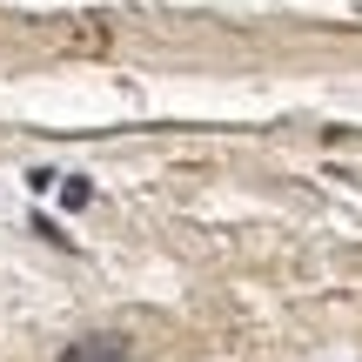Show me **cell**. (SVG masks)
Returning a JSON list of instances; mask_svg holds the SVG:
<instances>
[{
	"label": "cell",
	"mask_w": 362,
	"mask_h": 362,
	"mask_svg": "<svg viewBox=\"0 0 362 362\" xmlns=\"http://www.w3.org/2000/svg\"><path fill=\"white\" fill-rule=\"evenodd\" d=\"M61 202H67V208H88V202H94V181H88V175H61Z\"/></svg>",
	"instance_id": "cell-2"
},
{
	"label": "cell",
	"mask_w": 362,
	"mask_h": 362,
	"mask_svg": "<svg viewBox=\"0 0 362 362\" xmlns=\"http://www.w3.org/2000/svg\"><path fill=\"white\" fill-rule=\"evenodd\" d=\"M54 362H128V336H81V342H67Z\"/></svg>",
	"instance_id": "cell-1"
}]
</instances>
